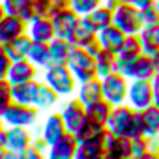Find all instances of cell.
Wrapping results in <instances>:
<instances>
[{"instance_id": "13", "label": "cell", "mask_w": 159, "mask_h": 159, "mask_svg": "<svg viewBox=\"0 0 159 159\" xmlns=\"http://www.w3.org/2000/svg\"><path fill=\"white\" fill-rule=\"evenodd\" d=\"M28 30V23L17 15H4L0 21V43H8L19 36H25Z\"/></svg>"}, {"instance_id": "44", "label": "cell", "mask_w": 159, "mask_h": 159, "mask_svg": "<svg viewBox=\"0 0 159 159\" xmlns=\"http://www.w3.org/2000/svg\"><path fill=\"white\" fill-rule=\"evenodd\" d=\"M152 88H153V105L159 107V75L152 79Z\"/></svg>"}, {"instance_id": "41", "label": "cell", "mask_w": 159, "mask_h": 159, "mask_svg": "<svg viewBox=\"0 0 159 159\" xmlns=\"http://www.w3.org/2000/svg\"><path fill=\"white\" fill-rule=\"evenodd\" d=\"M19 159H47V153H43V152L36 150L34 146H30V148H26L25 152L19 153Z\"/></svg>"}, {"instance_id": "32", "label": "cell", "mask_w": 159, "mask_h": 159, "mask_svg": "<svg viewBox=\"0 0 159 159\" xmlns=\"http://www.w3.org/2000/svg\"><path fill=\"white\" fill-rule=\"evenodd\" d=\"M38 69H45L51 66V52H49V43H38L32 41L28 56H26Z\"/></svg>"}, {"instance_id": "42", "label": "cell", "mask_w": 159, "mask_h": 159, "mask_svg": "<svg viewBox=\"0 0 159 159\" xmlns=\"http://www.w3.org/2000/svg\"><path fill=\"white\" fill-rule=\"evenodd\" d=\"M32 146L36 148V150H39V152H43V153H47V150H49V144L43 140V137L39 135V137H34L32 139Z\"/></svg>"}, {"instance_id": "55", "label": "cell", "mask_w": 159, "mask_h": 159, "mask_svg": "<svg viewBox=\"0 0 159 159\" xmlns=\"http://www.w3.org/2000/svg\"><path fill=\"white\" fill-rule=\"evenodd\" d=\"M0 49H2V43H0Z\"/></svg>"}, {"instance_id": "1", "label": "cell", "mask_w": 159, "mask_h": 159, "mask_svg": "<svg viewBox=\"0 0 159 159\" xmlns=\"http://www.w3.org/2000/svg\"><path fill=\"white\" fill-rule=\"evenodd\" d=\"M43 83L49 84L60 98H69L77 92V81L66 64H51L43 69Z\"/></svg>"}, {"instance_id": "16", "label": "cell", "mask_w": 159, "mask_h": 159, "mask_svg": "<svg viewBox=\"0 0 159 159\" xmlns=\"http://www.w3.org/2000/svg\"><path fill=\"white\" fill-rule=\"evenodd\" d=\"M107 135H109L107 125L88 120L81 129L75 133V139H77L79 144H105Z\"/></svg>"}, {"instance_id": "49", "label": "cell", "mask_w": 159, "mask_h": 159, "mask_svg": "<svg viewBox=\"0 0 159 159\" xmlns=\"http://www.w3.org/2000/svg\"><path fill=\"white\" fill-rule=\"evenodd\" d=\"M152 58H153V64H155V71H157V75H159V51H157Z\"/></svg>"}, {"instance_id": "18", "label": "cell", "mask_w": 159, "mask_h": 159, "mask_svg": "<svg viewBox=\"0 0 159 159\" xmlns=\"http://www.w3.org/2000/svg\"><path fill=\"white\" fill-rule=\"evenodd\" d=\"M32 139L34 135L28 127H6V150L21 153L32 146Z\"/></svg>"}, {"instance_id": "45", "label": "cell", "mask_w": 159, "mask_h": 159, "mask_svg": "<svg viewBox=\"0 0 159 159\" xmlns=\"http://www.w3.org/2000/svg\"><path fill=\"white\" fill-rule=\"evenodd\" d=\"M122 2L133 4V6H137L139 10H142V8H146V6H152V4H155V0H122Z\"/></svg>"}, {"instance_id": "33", "label": "cell", "mask_w": 159, "mask_h": 159, "mask_svg": "<svg viewBox=\"0 0 159 159\" xmlns=\"http://www.w3.org/2000/svg\"><path fill=\"white\" fill-rule=\"evenodd\" d=\"M112 112V105L105 99H99L96 103H90L86 105V118L90 122H96V124H103L107 125V120Z\"/></svg>"}, {"instance_id": "24", "label": "cell", "mask_w": 159, "mask_h": 159, "mask_svg": "<svg viewBox=\"0 0 159 159\" xmlns=\"http://www.w3.org/2000/svg\"><path fill=\"white\" fill-rule=\"evenodd\" d=\"M69 43L73 45V47H79V49H86L90 43H94L96 39H98V34L81 19L79 21V25L75 26V30L69 34Z\"/></svg>"}, {"instance_id": "10", "label": "cell", "mask_w": 159, "mask_h": 159, "mask_svg": "<svg viewBox=\"0 0 159 159\" xmlns=\"http://www.w3.org/2000/svg\"><path fill=\"white\" fill-rule=\"evenodd\" d=\"M159 133V107L150 105L144 111H137L135 118V137H150L153 139Z\"/></svg>"}, {"instance_id": "31", "label": "cell", "mask_w": 159, "mask_h": 159, "mask_svg": "<svg viewBox=\"0 0 159 159\" xmlns=\"http://www.w3.org/2000/svg\"><path fill=\"white\" fill-rule=\"evenodd\" d=\"M73 51V45L69 43V39L64 38H54L49 43V52H51V64H66L69 54Z\"/></svg>"}, {"instance_id": "15", "label": "cell", "mask_w": 159, "mask_h": 159, "mask_svg": "<svg viewBox=\"0 0 159 159\" xmlns=\"http://www.w3.org/2000/svg\"><path fill=\"white\" fill-rule=\"evenodd\" d=\"M79 142L75 139V135L66 133L64 137H60L54 144L49 146L47 150V159H75Z\"/></svg>"}, {"instance_id": "51", "label": "cell", "mask_w": 159, "mask_h": 159, "mask_svg": "<svg viewBox=\"0 0 159 159\" xmlns=\"http://www.w3.org/2000/svg\"><path fill=\"white\" fill-rule=\"evenodd\" d=\"M6 15V10H4V6H2V2H0V21H2V17Z\"/></svg>"}, {"instance_id": "11", "label": "cell", "mask_w": 159, "mask_h": 159, "mask_svg": "<svg viewBox=\"0 0 159 159\" xmlns=\"http://www.w3.org/2000/svg\"><path fill=\"white\" fill-rule=\"evenodd\" d=\"M79 21H81V15H77L69 6L54 11V15L51 17V23L54 26V36L56 38H64L67 39L69 34L75 30V26L79 25Z\"/></svg>"}, {"instance_id": "14", "label": "cell", "mask_w": 159, "mask_h": 159, "mask_svg": "<svg viewBox=\"0 0 159 159\" xmlns=\"http://www.w3.org/2000/svg\"><path fill=\"white\" fill-rule=\"evenodd\" d=\"M26 34L30 36L32 41H38V43H51L56 38L51 17H34L32 21H28Z\"/></svg>"}, {"instance_id": "43", "label": "cell", "mask_w": 159, "mask_h": 159, "mask_svg": "<svg viewBox=\"0 0 159 159\" xmlns=\"http://www.w3.org/2000/svg\"><path fill=\"white\" fill-rule=\"evenodd\" d=\"M131 159H159V152H157L155 148H152V150H148V152H144V153L133 155Z\"/></svg>"}, {"instance_id": "30", "label": "cell", "mask_w": 159, "mask_h": 159, "mask_svg": "<svg viewBox=\"0 0 159 159\" xmlns=\"http://www.w3.org/2000/svg\"><path fill=\"white\" fill-rule=\"evenodd\" d=\"M139 39H140L142 52L153 56V54L159 51V25L142 28V30L139 32Z\"/></svg>"}, {"instance_id": "53", "label": "cell", "mask_w": 159, "mask_h": 159, "mask_svg": "<svg viewBox=\"0 0 159 159\" xmlns=\"http://www.w3.org/2000/svg\"><path fill=\"white\" fill-rule=\"evenodd\" d=\"M155 8H157V11H159V0H155Z\"/></svg>"}, {"instance_id": "36", "label": "cell", "mask_w": 159, "mask_h": 159, "mask_svg": "<svg viewBox=\"0 0 159 159\" xmlns=\"http://www.w3.org/2000/svg\"><path fill=\"white\" fill-rule=\"evenodd\" d=\"M103 4V0H71L69 2V8L77 13V15H88L90 11H94L96 8H99Z\"/></svg>"}, {"instance_id": "52", "label": "cell", "mask_w": 159, "mask_h": 159, "mask_svg": "<svg viewBox=\"0 0 159 159\" xmlns=\"http://www.w3.org/2000/svg\"><path fill=\"white\" fill-rule=\"evenodd\" d=\"M58 2H60L62 6H69V2H71V0H58Z\"/></svg>"}, {"instance_id": "17", "label": "cell", "mask_w": 159, "mask_h": 159, "mask_svg": "<svg viewBox=\"0 0 159 159\" xmlns=\"http://www.w3.org/2000/svg\"><path fill=\"white\" fill-rule=\"evenodd\" d=\"M103 146H105L107 155H111V157H118V159H131L133 157V144H131L129 137L109 133Z\"/></svg>"}, {"instance_id": "29", "label": "cell", "mask_w": 159, "mask_h": 159, "mask_svg": "<svg viewBox=\"0 0 159 159\" xmlns=\"http://www.w3.org/2000/svg\"><path fill=\"white\" fill-rule=\"evenodd\" d=\"M140 54H142V47H140L139 36H127L124 45H122V49H120V52L116 54V58H118V71H120V67L124 64L131 62L133 58H137Z\"/></svg>"}, {"instance_id": "6", "label": "cell", "mask_w": 159, "mask_h": 159, "mask_svg": "<svg viewBox=\"0 0 159 159\" xmlns=\"http://www.w3.org/2000/svg\"><path fill=\"white\" fill-rule=\"evenodd\" d=\"M39 118V111L34 105L11 103L2 114V122L6 127H32Z\"/></svg>"}, {"instance_id": "35", "label": "cell", "mask_w": 159, "mask_h": 159, "mask_svg": "<svg viewBox=\"0 0 159 159\" xmlns=\"http://www.w3.org/2000/svg\"><path fill=\"white\" fill-rule=\"evenodd\" d=\"M62 8L66 6H62L58 0H34V17H52L54 11Z\"/></svg>"}, {"instance_id": "22", "label": "cell", "mask_w": 159, "mask_h": 159, "mask_svg": "<svg viewBox=\"0 0 159 159\" xmlns=\"http://www.w3.org/2000/svg\"><path fill=\"white\" fill-rule=\"evenodd\" d=\"M81 19L98 34V32H101L103 28H107V26L112 25V11L101 4L99 8H96L94 11H90L88 15H84V17H81Z\"/></svg>"}, {"instance_id": "12", "label": "cell", "mask_w": 159, "mask_h": 159, "mask_svg": "<svg viewBox=\"0 0 159 159\" xmlns=\"http://www.w3.org/2000/svg\"><path fill=\"white\" fill-rule=\"evenodd\" d=\"M38 75H39V69L28 60H15L11 62L10 66V71H8V81L10 84H25V83H30V81H38Z\"/></svg>"}, {"instance_id": "54", "label": "cell", "mask_w": 159, "mask_h": 159, "mask_svg": "<svg viewBox=\"0 0 159 159\" xmlns=\"http://www.w3.org/2000/svg\"><path fill=\"white\" fill-rule=\"evenodd\" d=\"M105 159H118V157H111V155H107V157H105Z\"/></svg>"}, {"instance_id": "34", "label": "cell", "mask_w": 159, "mask_h": 159, "mask_svg": "<svg viewBox=\"0 0 159 159\" xmlns=\"http://www.w3.org/2000/svg\"><path fill=\"white\" fill-rule=\"evenodd\" d=\"M107 152L103 144H79L75 159H105Z\"/></svg>"}, {"instance_id": "3", "label": "cell", "mask_w": 159, "mask_h": 159, "mask_svg": "<svg viewBox=\"0 0 159 159\" xmlns=\"http://www.w3.org/2000/svg\"><path fill=\"white\" fill-rule=\"evenodd\" d=\"M66 66L73 73L77 83H84V81H90V79L96 77V58L92 54H88L84 49L73 47Z\"/></svg>"}, {"instance_id": "27", "label": "cell", "mask_w": 159, "mask_h": 159, "mask_svg": "<svg viewBox=\"0 0 159 159\" xmlns=\"http://www.w3.org/2000/svg\"><path fill=\"white\" fill-rule=\"evenodd\" d=\"M38 86H39V81H30V83H25V84H13L11 86L13 101L21 103V105H34Z\"/></svg>"}, {"instance_id": "19", "label": "cell", "mask_w": 159, "mask_h": 159, "mask_svg": "<svg viewBox=\"0 0 159 159\" xmlns=\"http://www.w3.org/2000/svg\"><path fill=\"white\" fill-rule=\"evenodd\" d=\"M125 38H127V36H125L118 26H114V25H111V26L103 28L101 32H98V41H99L101 49H103V51H109V52H114V54L120 52V49H122Z\"/></svg>"}, {"instance_id": "7", "label": "cell", "mask_w": 159, "mask_h": 159, "mask_svg": "<svg viewBox=\"0 0 159 159\" xmlns=\"http://www.w3.org/2000/svg\"><path fill=\"white\" fill-rule=\"evenodd\" d=\"M120 73L125 75L129 81H152V79L157 75L155 71V64H153V58L150 54H140L137 58H133L131 62L124 64L120 67Z\"/></svg>"}, {"instance_id": "9", "label": "cell", "mask_w": 159, "mask_h": 159, "mask_svg": "<svg viewBox=\"0 0 159 159\" xmlns=\"http://www.w3.org/2000/svg\"><path fill=\"white\" fill-rule=\"evenodd\" d=\"M127 105L135 111H144L146 107L153 105V88L152 81H129L127 88Z\"/></svg>"}, {"instance_id": "40", "label": "cell", "mask_w": 159, "mask_h": 159, "mask_svg": "<svg viewBox=\"0 0 159 159\" xmlns=\"http://www.w3.org/2000/svg\"><path fill=\"white\" fill-rule=\"evenodd\" d=\"M10 66H11V60H10V56L4 52V49H0V81H2V79H8Z\"/></svg>"}, {"instance_id": "21", "label": "cell", "mask_w": 159, "mask_h": 159, "mask_svg": "<svg viewBox=\"0 0 159 159\" xmlns=\"http://www.w3.org/2000/svg\"><path fill=\"white\" fill-rule=\"evenodd\" d=\"M77 99L81 101L84 107L90 105V103H96L99 99H103V90H101V79L94 77L90 81H84V83H79L77 84Z\"/></svg>"}, {"instance_id": "46", "label": "cell", "mask_w": 159, "mask_h": 159, "mask_svg": "<svg viewBox=\"0 0 159 159\" xmlns=\"http://www.w3.org/2000/svg\"><path fill=\"white\" fill-rule=\"evenodd\" d=\"M4 148H6V125H4L2 120H0V152Z\"/></svg>"}, {"instance_id": "23", "label": "cell", "mask_w": 159, "mask_h": 159, "mask_svg": "<svg viewBox=\"0 0 159 159\" xmlns=\"http://www.w3.org/2000/svg\"><path fill=\"white\" fill-rule=\"evenodd\" d=\"M30 45H32V39H30L28 34H25V36H19V38L11 39V41L4 43L2 49H4V52L10 56V60L15 62V60H25V58L28 56Z\"/></svg>"}, {"instance_id": "50", "label": "cell", "mask_w": 159, "mask_h": 159, "mask_svg": "<svg viewBox=\"0 0 159 159\" xmlns=\"http://www.w3.org/2000/svg\"><path fill=\"white\" fill-rule=\"evenodd\" d=\"M153 148H155V150L159 152V133H157V135L153 137Z\"/></svg>"}, {"instance_id": "28", "label": "cell", "mask_w": 159, "mask_h": 159, "mask_svg": "<svg viewBox=\"0 0 159 159\" xmlns=\"http://www.w3.org/2000/svg\"><path fill=\"white\" fill-rule=\"evenodd\" d=\"M58 94L49 86L45 84L43 81H39V86H38V94H36V99H34V107L39 111V112H45V111H51L56 103H58Z\"/></svg>"}, {"instance_id": "20", "label": "cell", "mask_w": 159, "mask_h": 159, "mask_svg": "<svg viewBox=\"0 0 159 159\" xmlns=\"http://www.w3.org/2000/svg\"><path fill=\"white\" fill-rule=\"evenodd\" d=\"M67 133V129H66V124H64V120H62V116H60V112H52V114H49L47 118H45V122H43V125H41V137H43V140L51 146V144H54L60 137H64Z\"/></svg>"}, {"instance_id": "2", "label": "cell", "mask_w": 159, "mask_h": 159, "mask_svg": "<svg viewBox=\"0 0 159 159\" xmlns=\"http://www.w3.org/2000/svg\"><path fill=\"white\" fill-rule=\"evenodd\" d=\"M135 118L137 111L129 107L127 103L112 107V112L107 120V131L112 135H122V137H135Z\"/></svg>"}, {"instance_id": "8", "label": "cell", "mask_w": 159, "mask_h": 159, "mask_svg": "<svg viewBox=\"0 0 159 159\" xmlns=\"http://www.w3.org/2000/svg\"><path fill=\"white\" fill-rule=\"evenodd\" d=\"M60 116H62V120L66 124L67 133H71V135H75L79 129L88 122V118H86V107L79 101L77 98L67 99L64 103V107L60 111Z\"/></svg>"}, {"instance_id": "4", "label": "cell", "mask_w": 159, "mask_h": 159, "mask_svg": "<svg viewBox=\"0 0 159 159\" xmlns=\"http://www.w3.org/2000/svg\"><path fill=\"white\" fill-rule=\"evenodd\" d=\"M112 25L118 26L125 36H139L142 30V21H140V10L133 4L122 2L114 11H112Z\"/></svg>"}, {"instance_id": "25", "label": "cell", "mask_w": 159, "mask_h": 159, "mask_svg": "<svg viewBox=\"0 0 159 159\" xmlns=\"http://www.w3.org/2000/svg\"><path fill=\"white\" fill-rule=\"evenodd\" d=\"M8 15H17L26 23L34 19V0H0Z\"/></svg>"}, {"instance_id": "38", "label": "cell", "mask_w": 159, "mask_h": 159, "mask_svg": "<svg viewBox=\"0 0 159 159\" xmlns=\"http://www.w3.org/2000/svg\"><path fill=\"white\" fill-rule=\"evenodd\" d=\"M140 21H142V28H146V26H153V25H159V11H157L155 4L146 6V8L140 10Z\"/></svg>"}, {"instance_id": "39", "label": "cell", "mask_w": 159, "mask_h": 159, "mask_svg": "<svg viewBox=\"0 0 159 159\" xmlns=\"http://www.w3.org/2000/svg\"><path fill=\"white\" fill-rule=\"evenodd\" d=\"M131 144H133V155H139V153H144L153 148V139L140 135V137H133Z\"/></svg>"}, {"instance_id": "26", "label": "cell", "mask_w": 159, "mask_h": 159, "mask_svg": "<svg viewBox=\"0 0 159 159\" xmlns=\"http://www.w3.org/2000/svg\"><path fill=\"white\" fill-rule=\"evenodd\" d=\"M94 58H96V77L98 79H105L107 75H112L118 71V58L114 52L101 49Z\"/></svg>"}, {"instance_id": "37", "label": "cell", "mask_w": 159, "mask_h": 159, "mask_svg": "<svg viewBox=\"0 0 159 159\" xmlns=\"http://www.w3.org/2000/svg\"><path fill=\"white\" fill-rule=\"evenodd\" d=\"M13 103L11 98V84L8 79H2L0 81V120H2V114L6 112V109Z\"/></svg>"}, {"instance_id": "47", "label": "cell", "mask_w": 159, "mask_h": 159, "mask_svg": "<svg viewBox=\"0 0 159 159\" xmlns=\"http://www.w3.org/2000/svg\"><path fill=\"white\" fill-rule=\"evenodd\" d=\"M0 159H19V153H15V152L4 148L2 152H0Z\"/></svg>"}, {"instance_id": "5", "label": "cell", "mask_w": 159, "mask_h": 159, "mask_svg": "<svg viewBox=\"0 0 159 159\" xmlns=\"http://www.w3.org/2000/svg\"><path fill=\"white\" fill-rule=\"evenodd\" d=\"M127 88H129V79L125 75H122L120 71L101 79L103 99L109 101L112 107L127 103Z\"/></svg>"}, {"instance_id": "48", "label": "cell", "mask_w": 159, "mask_h": 159, "mask_svg": "<svg viewBox=\"0 0 159 159\" xmlns=\"http://www.w3.org/2000/svg\"><path fill=\"white\" fill-rule=\"evenodd\" d=\"M120 4H122V0H103V6H105V8H109L111 11H114Z\"/></svg>"}]
</instances>
